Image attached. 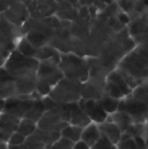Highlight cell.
Here are the masks:
<instances>
[{
	"mask_svg": "<svg viewBox=\"0 0 148 149\" xmlns=\"http://www.w3.org/2000/svg\"><path fill=\"white\" fill-rule=\"evenodd\" d=\"M145 125H146V128H147V141H148V116H147V118L146 122H145Z\"/></svg>",
	"mask_w": 148,
	"mask_h": 149,
	"instance_id": "cell-42",
	"label": "cell"
},
{
	"mask_svg": "<svg viewBox=\"0 0 148 149\" xmlns=\"http://www.w3.org/2000/svg\"><path fill=\"white\" fill-rule=\"evenodd\" d=\"M24 37L30 42V44L36 49L42 48V47L49 45V42H50L49 37H47L46 35H44L41 32L35 31H29Z\"/></svg>",
	"mask_w": 148,
	"mask_h": 149,
	"instance_id": "cell-21",
	"label": "cell"
},
{
	"mask_svg": "<svg viewBox=\"0 0 148 149\" xmlns=\"http://www.w3.org/2000/svg\"><path fill=\"white\" fill-rule=\"evenodd\" d=\"M117 3L121 11L130 15L134 10L136 1H118Z\"/></svg>",
	"mask_w": 148,
	"mask_h": 149,
	"instance_id": "cell-34",
	"label": "cell"
},
{
	"mask_svg": "<svg viewBox=\"0 0 148 149\" xmlns=\"http://www.w3.org/2000/svg\"><path fill=\"white\" fill-rule=\"evenodd\" d=\"M82 83L64 78L51 91L50 97L57 105H71L82 100Z\"/></svg>",
	"mask_w": 148,
	"mask_h": 149,
	"instance_id": "cell-5",
	"label": "cell"
},
{
	"mask_svg": "<svg viewBox=\"0 0 148 149\" xmlns=\"http://www.w3.org/2000/svg\"><path fill=\"white\" fill-rule=\"evenodd\" d=\"M78 104H79V107L89 117L91 121L95 124L99 125V124L105 122L109 116L104 111V109L102 108V107L99 101L81 100Z\"/></svg>",
	"mask_w": 148,
	"mask_h": 149,
	"instance_id": "cell-11",
	"label": "cell"
},
{
	"mask_svg": "<svg viewBox=\"0 0 148 149\" xmlns=\"http://www.w3.org/2000/svg\"><path fill=\"white\" fill-rule=\"evenodd\" d=\"M116 70L133 91L148 80V54L136 47L121 59Z\"/></svg>",
	"mask_w": 148,
	"mask_h": 149,
	"instance_id": "cell-1",
	"label": "cell"
},
{
	"mask_svg": "<svg viewBox=\"0 0 148 149\" xmlns=\"http://www.w3.org/2000/svg\"><path fill=\"white\" fill-rule=\"evenodd\" d=\"M120 11V9L118 5L117 2H109V3H107L106 9L102 12H104L106 15V17L108 18H110V17H116Z\"/></svg>",
	"mask_w": 148,
	"mask_h": 149,
	"instance_id": "cell-30",
	"label": "cell"
},
{
	"mask_svg": "<svg viewBox=\"0 0 148 149\" xmlns=\"http://www.w3.org/2000/svg\"><path fill=\"white\" fill-rule=\"evenodd\" d=\"M106 77L90 74L88 79L82 84V100L99 101L105 94Z\"/></svg>",
	"mask_w": 148,
	"mask_h": 149,
	"instance_id": "cell-8",
	"label": "cell"
},
{
	"mask_svg": "<svg viewBox=\"0 0 148 149\" xmlns=\"http://www.w3.org/2000/svg\"><path fill=\"white\" fill-rule=\"evenodd\" d=\"M91 149H118L117 145L112 143L109 140H107L103 135L99 139V141Z\"/></svg>",
	"mask_w": 148,
	"mask_h": 149,
	"instance_id": "cell-31",
	"label": "cell"
},
{
	"mask_svg": "<svg viewBox=\"0 0 148 149\" xmlns=\"http://www.w3.org/2000/svg\"><path fill=\"white\" fill-rule=\"evenodd\" d=\"M117 148L118 149H139L133 138H122Z\"/></svg>",
	"mask_w": 148,
	"mask_h": 149,
	"instance_id": "cell-32",
	"label": "cell"
},
{
	"mask_svg": "<svg viewBox=\"0 0 148 149\" xmlns=\"http://www.w3.org/2000/svg\"><path fill=\"white\" fill-rule=\"evenodd\" d=\"M16 79L3 67H0V83L14 82Z\"/></svg>",
	"mask_w": 148,
	"mask_h": 149,
	"instance_id": "cell-36",
	"label": "cell"
},
{
	"mask_svg": "<svg viewBox=\"0 0 148 149\" xmlns=\"http://www.w3.org/2000/svg\"><path fill=\"white\" fill-rule=\"evenodd\" d=\"M132 95L138 100L148 106V81L135 88L133 91Z\"/></svg>",
	"mask_w": 148,
	"mask_h": 149,
	"instance_id": "cell-28",
	"label": "cell"
},
{
	"mask_svg": "<svg viewBox=\"0 0 148 149\" xmlns=\"http://www.w3.org/2000/svg\"><path fill=\"white\" fill-rule=\"evenodd\" d=\"M72 149H91L85 143H84L83 141H79L77 143H74L73 148Z\"/></svg>",
	"mask_w": 148,
	"mask_h": 149,
	"instance_id": "cell-38",
	"label": "cell"
},
{
	"mask_svg": "<svg viewBox=\"0 0 148 149\" xmlns=\"http://www.w3.org/2000/svg\"><path fill=\"white\" fill-rule=\"evenodd\" d=\"M0 32L10 41L15 43L17 42L24 37L22 34L21 27H17L9 22L3 14H0Z\"/></svg>",
	"mask_w": 148,
	"mask_h": 149,
	"instance_id": "cell-13",
	"label": "cell"
},
{
	"mask_svg": "<svg viewBox=\"0 0 148 149\" xmlns=\"http://www.w3.org/2000/svg\"><path fill=\"white\" fill-rule=\"evenodd\" d=\"M17 47V45L10 40H8L1 32H0V48L5 50L8 52H11Z\"/></svg>",
	"mask_w": 148,
	"mask_h": 149,
	"instance_id": "cell-35",
	"label": "cell"
},
{
	"mask_svg": "<svg viewBox=\"0 0 148 149\" xmlns=\"http://www.w3.org/2000/svg\"><path fill=\"white\" fill-rule=\"evenodd\" d=\"M26 140H27L26 137H24L21 134L16 132V133L11 134L7 144L9 147H20L25 143Z\"/></svg>",
	"mask_w": 148,
	"mask_h": 149,
	"instance_id": "cell-29",
	"label": "cell"
},
{
	"mask_svg": "<svg viewBox=\"0 0 148 149\" xmlns=\"http://www.w3.org/2000/svg\"><path fill=\"white\" fill-rule=\"evenodd\" d=\"M0 149H8V144L3 143V142H0Z\"/></svg>",
	"mask_w": 148,
	"mask_h": 149,
	"instance_id": "cell-41",
	"label": "cell"
},
{
	"mask_svg": "<svg viewBox=\"0 0 148 149\" xmlns=\"http://www.w3.org/2000/svg\"><path fill=\"white\" fill-rule=\"evenodd\" d=\"M16 49L22 55H24L25 57H29V58H35V56H36V53L38 51V49H36L30 44V42L25 38V37H23L17 42Z\"/></svg>",
	"mask_w": 148,
	"mask_h": 149,
	"instance_id": "cell-26",
	"label": "cell"
},
{
	"mask_svg": "<svg viewBox=\"0 0 148 149\" xmlns=\"http://www.w3.org/2000/svg\"><path fill=\"white\" fill-rule=\"evenodd\" d=\"M99 102L101 105L104 111L108 115H113L117 111H119L120 102V100H116V99H113V98L105 95Z\"/></svg>",
	"mask_w": 148,
	"mask_h": 149,
	"instance_id": "cell-24",
	"label": "cell"
},
{
	"mask_svg": "<svg viewBox=\"0 0 148 149\" xmlns=\"http://www.w3.org/2000/svg\"><path fill=\"white\" fill-rule=\"evenodd\" d=\"M14 82L0 83V100H6L17 96Z\"/></svg>",
	"mask_w": 148,
	"mask_h": 149,
	"instance_id": "cell-27",
	"label": "cell"
},
{
	"mask_svg": "<svg viewBox=\"0 0 148 149\" xmlns=\"http://www.w3.org/2000/svg\"><path fill=\"white\" fill-rule=\"evenodd\" d=\"M82 133L83 128L69 124L61 131V137L72 141V143H77L81 141Z\"/></svg>",
	"mask_w": 148,
	"mask_h": 149,
	"instance_id": "cell-23",
	"label": "cell"
},
{
	"mask_svg": "<svg viewBox=\"0 0 148 149\" xmlns=\"http://www.w3.org/2000/svg\"><path fill=\"white\" fill-rule=\"evenodd\" d=\"M20 121L21 120L18 118L3 113L0 114V130L11 136L12 134L17 132Z\"/></svg>",
	"mask_w": 148,
	"mask_h": 149,
	"instance_id": "cell-18",
	"label": "cell"
},
{
	"mask_svg": "<svg viewBox=\"0 0 148 149\" xmlns=\"http://www.w3.org/2000/svg\"><path fill=\"white\" fill-rule=\"evenodd\" d=\"M119 111L127 113L135 124H143L148 116V106L135 99L132 94L120 102Z\"/></svg>",
	"mask_w": 148,
	"mask_h": 149,
	"instance_id": "cell-7",
	"label": "cell"
},
{
	"mask_svg": "<svg viewBox=\"0 0 148 149\" xmlns=\"http://www.w3.org/2000/svg\"><path fill=\"white\" fill-rule=\"evenodd\" d=\"M73 146H74V143L61 137L55 143H53L49 148V149H72Z\"/></svg>",
	"mask_w": 148,
	"mask_h": 149,
	"instance_id": "cell-33",
	"label": "cell"
},
{
	"mask_svg": "<svg viewBox=\"0 0 148 149\" xmlns=\"http://www.w3.org/2000/svg\"><path fill=\"white\" fill-rule=\"evenodd\" d=\"M59 67L64 77L69 79L85 82L90 76V67L87 58L74 53H61Z\"/></svg>",
	"mask_w": 148,
	"mask_h": 149,
	"instance_id": "cell-3",
	"label": "cell"
},
{
	"mask_svg": "<svg viewBox=\"0 0 148 149\" xmlns=\"http://www.w3.org/2000/svg\"><path fill=\"white\" fill-rule=\"evenodd\" d=\"M92 123L89 117L85 114V113L79 107V104H72L71 109V117H70V124L85 128L88 125Z\"/></svg>",
	"mask_w": 148,
	"mask_h": 149,
	"instance_id": "cell-17",
	"label": "cell"
},
{
	"mask_svg": "<svg viewBox=\"0 0 148 149\" xmlns=\"http://www.w3.org/2000/svg\"><path fill=\"white\" fill-rule=\"evenodd\" d=\"M60 57H61V53L57 49H55L50 45H47L42 48L38 49L35 58L39 62L46 61V60H55L59 63Z\"/></svg>",
	"mask_w": 148,
	"mask_h": 149,
	"instance_id": "cell-19",
	"label": "cell"
},
{
	"mask_svg": "<svg viewBox=\"0 0 148 149\" xmlns=\"http://www.w3.org/2000/svg\"><path fill=\"white\" fill-rule=\"evenodd\" d=\"M11 3H12V1H0V14L6 11Z\"/></svg>",
	"mask_w": 148,
	"mask_h": 149,
	"instance_id": "cell-37",
	"label": "cell"
},
{
	"mask_svg": "<svg viewBox=\"0 0 148 149\" xmlns=\"http://www.w3.org/2000/svg\"><path fill=\"white\" fill-rule=\"evenodd\" d=\"M38 65V60L34 58L25 57L15 49L10 53L3 67L17 79L37 76Z\"/></svg>",
	"mask_w": 148,
	"mask_h": 149,
	"instance_id": "cell-4",
	"label": "cell"
},
{
	"mask_svg": "<svg viewBox=\"0 0 148 149\" xmlns=\"http://www.w3.org/2000/svg\"><path fill=\"white\" fill-rule=\"evenodd\" d=\"M14 83L17 96L31 95L37 89V76L17 79Z\"/></svg>",
	"mask_w": 148,
	"mask_h": 149,
	"instance_id": "cell-14",
	"label": "cell"
},
{
	"mask_svg": "<svg viewBox=\"0 0 148 149\" xmlns=\"http://www.w3.org/2000/svg\"><path fill=\"white\" fill-rule=\"evenodd\" d=\"M3 16L11 24L17 27H22L30 17V13L24 2L12 1L9 9L2 13Z\"/></svg>",
	"mask_w": 148,
	"mask_h": 149,
	"instance_id": "cell-10",
	"label": "cell"
},
{
	"mask_svg": "<svg viewBox=\"0 0 148 149\" xmlns=\"http://www.w3.org/2000/svg\"><path fill=\"white\" fill-rule=\"evenodd\" d=\"M4 104H5V100H0V114H1V113H3V112Z\"/></svg>",
	"mask_w": 148,
	"mask_h": 149,
	"instance_id": "cell-40",
	"label": "cell"
},
{
	"mask_svg": "<svg viewBox=\"0 0 148 149\" xmlns=\"http://www.w3.org/2000/svg\"><path fill=\"white\" fill-rule=\"evenodd\" d=\"M46 113L44 105L41 100H35L32 107L31 108V110L28 112V113L26 114V116L24 119H27L30 120L35 123H38L39 120L43 118V116L44 115V113Z\"/></svg>",
	"mask_w": 148,
	"mask_h": 149,
	"instance_id": "cell-22",
	"label": "cell"
},
{
	"mask_svg": "<svg viewBox=\"0 0 148 149\" xmlns=\"http://www.w3.org/2000/svg\"><path fill=\"white\" fill-rule=\"evenodd\" d=\"M58 11V2L37 1L36 10L30 15L34 18H44L53 16Z\"/></svg>",
	"mask_w": 148,
	"mask_h": 149,
	"instance_id": "cell-15",
	"label": "cell"
},
{
	"mask_svg": "<svg viewBox=\"0 0 148 149\" xmlns=\"http://www.w3.org/2000/svg\"><path fill=\"white\" fill-rule=\"evenodd\" d=\"M147 81H148V80H147Z\"/></svg>",
	"mask_w": 148,
	"mask_h": 149,
	"instance_id": "cell-44",
	"label": "cell"
},
{
	"mask_svg": "<svg viewBox=\"0 0 148 149\" xmlns=\"http://www.w3.org/2000/svg\"><path fill=\"white\" fill-rule=\"evenodd\" d=\"M98 126L101 134L104 137H106L114 145H118L120 143V141L122 139L123 134L121 130L119 128V127L113 122L110 115L108 116L107 120L105 122L99 124Z\"/></svg>",
	"mask_w": 148,
	"mask_h": 149,
	"instance_id": "cell-12",
	"label": "cell"
},
{
	"mask_svg": "<svg viewBox=\"0 0 148 149\" xmlns=\"http://www.w3.org/2000/svg\"><path fill=\"white\" fill-rule=\"evenodd\" d=\"M112 118V120L114 124H116L119 128L121 130L122 134L126 132L134 123L133 119L126 113L122 111H117L113 115H110Z\"/></svg>",
	"mask_w": 148,
	"mask_h": 149,
	"instance_id": "cell-20",
	"label": "cell"
},
{
	"mask_svg": "<svg viewBox=\"0 0 148 149\" xmlns=\"http://www.w3.org/2000/svg\"><path fill=\"white\" fill-rule=\"evenodd\" d=\"M10 135L4 134L3 132H2L0 130V142H3V143H8V141L10 139Z\"/></svg>",
	"mask_w": 148,
	"mask_h": 149,
	"instance_id": "cell-39",
	"label": "cell"
},
{
	"mask_svg": "<svg viewBox=\"0 0 148 149\" xmlns=\"http://www.w3.org/2000/svg\"><path fill=\"white\" fill-rule=\"evenodd\" d=\"M102 134L99 128L98 124L92 122L86 127L83 129L81 141L85 143L90 148H92L101 138Z\"/></svg>",
	"mask_w": 148,
	"mask_h": 149,
	"instance_id": "cell-16",
	"label": "cell"
},
{
	"mask_svg": "<svg viewBox=\"0 0 148 149\" xmlns=\"http://www.w3.org/2000/svg\"><path fill=\"white\" fill-rule=\"evenodd\" d=\"M64 74L59 67V63L55 60L39 62L37 71L36 91L44 98L50 94L52 88L64 79Z\"/></svg>",
	"mask_w": 148,
	"mask_h": 149,
	"instance_id": "cell-2",
	"label": "cell"
},
{
	"mask_svg": "<svg viewBox=\"0 0 148 149\" xmlns=\"http://www.w3.org/2000/svg\"><path fill=\"white\" fill-rule=\"evenodd\" d=\"M147 145H148V141H147Z\"/></svg>",
	"mask_w": 148,
	"mask_h": 149,
	"instance_id": "cell-43",
	"label": "cell"
},
{
	"mask_svg": "<svg viewBox=\"0 0 148 149\" xmlns=\"http://www.w3.org/2000/svg\"><path fill=\"white\" fill-rule=\"evenodd\" d=\"M38 129V124L27 120V119H23L21 120L17 130V132L21 134L22 135H24L26 138H29L30 136H31Z\"/></svg>",
	"mask_w": 148,
	"mask_h": 149,
	"instance_id": "cell-25",
	"label": "cell"
},
{
	"mask_svg": "<svg viewBox=\"0 0 148 149\" xmlns=\"http://www.w3.org/2000/svg\"><path fill=\"white\" fill-rule=\"evenodd\" d=\"M132 93L133 90L117 70H114L106 77L105 86V94L106 96L121 100L131 95Z\"/></svg>",
	"mask_w": 148,
	"mask_h": 149,
	"instance_id": "cell-6",
	"label": "cell"
},
{
	"mask_svg": "<svg viewBox=\"0 0 148 149\" xmlns=\"http://www.w3.org/2000/svg\"><path fill=\"white\" fill-rule=\"evenodd\" d=\"M34 102L35 100L31 95L15 96L5 100L3 113L23 120L32 107Z\"/></svg>",
	"mask_w": 148,
	"mask_h": 149,
	"instance_id": "cell-9",
	"label": "cell"
}]
</instances>
